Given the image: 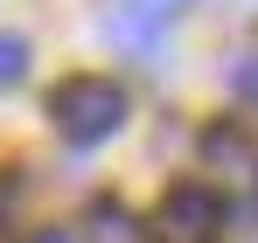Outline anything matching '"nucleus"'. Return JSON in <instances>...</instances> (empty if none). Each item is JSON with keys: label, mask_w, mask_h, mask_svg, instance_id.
<instances>
[{"label": "nucleus", "mask_w": 258, "mask_h": 243, "mask_svg": "<svg viewBox=\"0 0 258 243\" xmlns=\"http://www.w3.org/2000/svg\"><path fill=\"white\" fill-rule=\"evenodd\" d=\"M42 243H70V236H42Z\"/></svg>", "instance_id": "obj_8"}, {"label": "nucleus", "mask_w": 258, "mask_h": 243, "mask_svg": "<svg viewBox=\"0 0 258 243\" xmlns=\"http://www.w3.org/2000/svg\"><path fill=\"white\" fill-rule=\"evenodd\" d=\"M21 77H28V42H21V35H0V90L21 83Z\"/></svg>", "instance_id": "obj_7"}, {"label": "nucleus", "mask_w": 258, "mask_h": 243, "mask_svg": "<svg viewBox=\"0 0 258 243\" xmlns=\"http://www.w3.org/2000/svg\"><path fill=\"white\" fill-rule=\"evenodd\" d=\"M203 160H210L216 174H230V181H258V139L237 118H216L210 132H203Z\"/></svg>", "instance_id": "obj_4"}, {"label": "nucleus", "mask_w": 258, "mask_h": 243, "mask_svg": "<svg viewBox=\"0 0 258 243\" xmlns=\"http://www.w3.org/2000/svg\"><path fill=\"white\" fill-rule=\"evenodd\" d=\"M154 236L161 243H216L223 236V195L203 181H174L154 208Z\"/></svg>", "instance_id": "obj_2"}, {"label": "nucleus", "mask_w": 258, "mask_h": 243, "mask_svg": "<svg viewBox=\"0 0 258 243\" xmlns=\"http://www.w3.org/2000/svg\"><path fill=\"white\" fill-rule=\"evenodd\" d=\"M49 125L70 139V146H105L119 125H126V90L112 77H63L49 90Z\"/></svg>", "instance_id": "obj_1"}, {"label": "nucleus", "mask_w": 258, "mask_h": 243, "mask_svg": "<svg viewBox=\"0 0 258 243\" xmlns=\"http://www.w3.org/2000/svg\"><path fill=\"white\" fill-rule=\"evenodd\" d=\"M84 236H91V243H147V229H140V222H133L119 202H91Z\"/></svg>", "instance_id": "obj_5"}, {"label": "nucleus", "mask_w": 258, "mask_h": 243, "mask_svg": "<svg viewBox=\"0 0 258 243\" xmlns=\"http://www.w3.org/2000/svg\"><path fill=\"white\" fill-rule=\"evenodd\" d=\"M181 14H188V0H105L98 28H105V42H119L126 56H154L161 35H168Z\"/></svg>", "instance_id": "obj_3"}, {"label": "nucleus", "mask_w": 258, "mask_h": 243, "mask_svg": "<svg viewBox=\"0 0 258 243\" xmlns=\"http://www.w3.org/2000/svg\"><path fill=\"white\" fill-rule=\"evenodd\" d=\"M251 7H258V0H251Z\"/></svg>", "instance_id": "obj_9"}, {"label": "nucleus", "mask_w": 258, "mask_h": 243, "mask_svg": "<svg viewBox=\"0 0 258 243\" xmlns=\"http://www.w3.org/2000/svg\"><path fill=\"white\" fill-rule=\"evenodd\" d=\"M230 90H237L244 104H258V42H251V49H237V56H230Z\"/></svg>", "instance_id": "obj_6"}]
</instances>
